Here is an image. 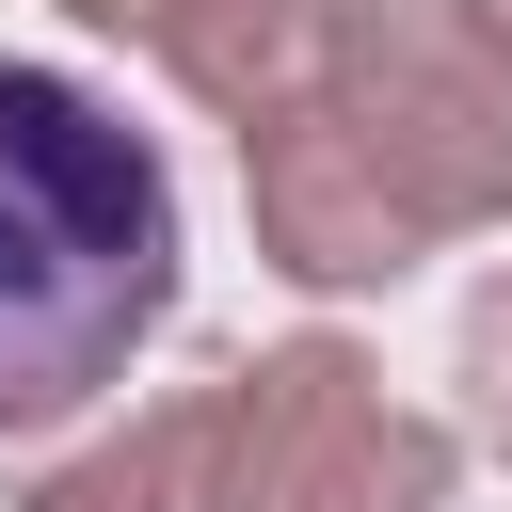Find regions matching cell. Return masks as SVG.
Instances as JSON below:
<instances>
[{"mask_svg":"<svg viewBox=\"0 0 512 512\" xmlns=\"http://www.w3.org/2000/svg\"><path fill=\"white\" fill-rule=\"evenodd\" d=\"M192 464H208V368L128 400V416H96L80 448H48L16 480V512H192Z\"/></svg>","mask_w":512,"mask_h":512,"instance_id":"6","label":"cell"},{"mask_svg":"<svg viewBox=\"0 0 512 512\" xmlns=\"http://www.w3.org/2000/svg\"><path fill=\"white\" fill-rule=\"evenodd\" d=\"M416 512H448V496H416Z\"/></svg>","mask_w":512,"mask_h":512,"instance_id":"8","label":"cell"},{"mask_svg":"<svg viewBox=\"0 0 512 512\" xmlns=\"http://www.w3.org/2000/svg\"><path fill=\"white\" fill-rule=\"evenodd\" d=\"M464 432H480V448L512 464V272H496V288L464 304Z\"/></svg>","mask_w":512,"mask_h":512,"instance_id":"7","label":"cell"},{"mask_svg":"<svg viewBox=\"0 0 512 512\" xmlns=\"http://www.w3.org/2000/svg\"><path fill=\"white\" fill-rule=\"evenodd\" d=\"M416 496H464V448L400 416L352 336H272L208 368L192 512H416Z\"/></svg>","mask_w":512,"mask_h":512,"instance_id":"3","label":"cell"},{"mask_svg":"<svg viewBox=\"0 0 512 512\" xmlns=\"http://www.w3.org/2000/svg\"><path fill=\"white\" fill-rule=\"evenodd\" d=\"M320 112L368 144V176L432 240L512 224V32H496V0H336Z\"/></svg>","mask_w":512,"mask_h":512,"instance_id":"2","label":"cell"},{"mask_svg":"<svg viewBox=\"0 0 512 512\" xmlns=\"http://www.w3.org/2000/svg\"><path fill=\"white\" fill-rule=\"evenodd\" d=\"M496 32H512V0H496Z\"/></svg>","mask_w":512,"mask_h":512,"instance_id":"9","label":"cell"},{"mask_svg":"<svg viewBox=\"0 0 512 512\" xmlns=\"http://www.w3.org/2000/svg\"><path fill=\"white\" fill-rule=\"evenodd\" d=\"M240 208H256V256H272L288 288H320V304L400 288V272L432 256V224L368 176V144H352L320 96H288L272 128H240Z\"/></svg>","mask_w":512,"mask_h":512,"instance_id":"4","label":"cell"},{"mask_svg":"<svg viewBox=\"0 0 512 512\" xmlns=\"http://www.w3.org/2000/svg\"><path fill=\"white\" fill-rule=\"evenodd\" d=\"M64 16L112 32V48H144L224 128H272L288 96H320V32H336V0H64Z\"/></svg>","mask_w":512,"mask_h":512,"instance_id":"5","label":"cell"},{"mask_svg":"<svg viewBox=\"0 0 512 512\" xmlns=\"http://www.w3.org/2000/svg\"><path fill=\"white\" fill-rule=\"evenodd\" d=\"M160 320H176L160 144L64 64H0V448L96 416Z\"/></svg>","mask_w":512,"mask_h":512,"instance_id":"1","label":"cell"}]
</instances>
